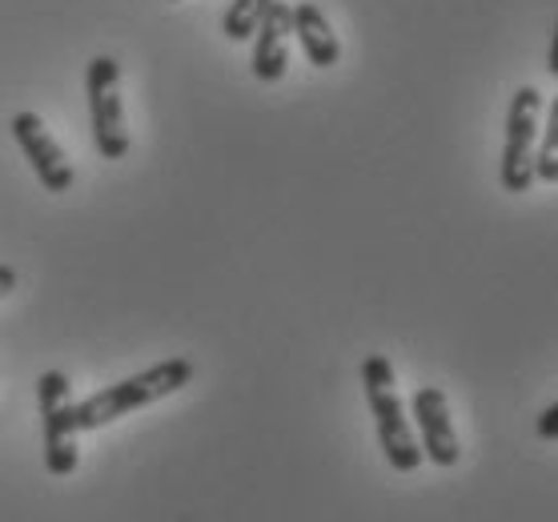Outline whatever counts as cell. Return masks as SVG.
Returning <instances> with one entry per match:
<instances>
[{
	"label": "cell",
	"mask_w": 558,
	"mask_h": 522,
	"mask_svg": "<svg viewBox=\"0 0 558 522\" xmlns=\"http://www.w3.org/2000/svg\"><path fill=\"white\" fill-rule=\"evenodd\" d=\"M190 383H193L190 357H166V362L141 369V374H133L125 383L105 386V390L89 394L85 402H76V426H81V430L109 426V422L125 418L129 410L153 406V402H161V398L185 390Z\"/></svg>",
	"instance_id": "cell-1"
},
{
	"label": "cell",
	"mask_w": 558,
	"mask_h": 522,
	"mask_svg": "<svg viewBox=\"0 0 558 522\" xmlns=\"http://www.w3.org/2000/svg\"><path fill=\"white\" fill-rule=\"evenodd\" d=\"M538 129H543V93L534 85H522L510 97L507 141H502V161H498V185L507 193H526L534 185Z\"/></svg>",
	"instance_id": "cell-3"
},
{
	"label": "cell",
	"mask_w": 558,
	"mask_h": 522,
	"mask_svg": "<svg viewBox=\"0 0 558 522\" xmlns=\"http://www.w3.org/2000/svg\"><path fill=\"white\" fill-rule=\"evenodd\" d=\"M293 37L302 40V52L305 61L317 64V69H333V64L342 61V45H338V33L330 28L326 13L302 0V4H293Z\"/></svg>",
	"instance_id": "cell-9"
},
{
	"label": "cell",
	"mask_w": 558,
	"mask_h": 522,
	"mask_svg": "<svg viewBox=\"0 0 558 522\" xmlns=\"http://www.w3.org/2000/svg\"><path fill=\"white\" fill-rule=\"evenodd\" d=\"M85 97H89L93 145L105 161H121L129 154L125 105H121V64L113 57H93L85 69Z\"/></svg>",
	"instance_id": "cell-4"
},
{
	"label": "cell",
	"mask_w": 558,
	"mask_h": 522,
	"mask_svg": "<svg viewBox=\"0 0 558 522\" xmlns=\"http://www.w3.org/2000/svg\"><path fill=\"white\" fill-rule=\"evenodd\" d=\"M13 137H16L21 154H25V161L33 166V173H37V181L45 185V190L49 193L73 190V161H69V154L57 145V137L45 129V121H40L37 113H16L13 117Z\"/></svg>",
	"instance_id": "cell-6"
},
{
	"label": "cell",
	"mask_w": 558,
	"mask_h": 522,
	"mask_svg": "<svg viewBox=\"0 0 558 522\" xmlns=\"http://www.w3.org/2000/svg\"><path fill=\"white\" fill-rule=\"evenodd\" d=\"M37 406L45 418V466L52 478H69L81 462L76 450V406L69 402V378L61 369H45L37 378Z\"/></svg>",
	"instance_id": "cell-5"
},
{
	"label": "cell",
	"mask_w": 558,
	"mask_h": 522,
	"mask_svg": "<svg viewBox=\"0 0 558 522\" xmlns=\"http://www.w3.org/2000/svg\"><path fill=\"white\" fill-rule=\"evenodd\" d=\"M169 4H178V0H169Z\"/></svg>",
	"instance_id": "cell-15"
},
{
	"label": "cell",
	"mask_w": 558,
	"mask_h": 522,
	"mask_svg": "<svg viewBox=\"0 0 558 522\" xmlns=\"http://www.w3.org/2000/svg\"><path fill=\"white\" fill-rule=\"evenodd\" d=\"M534 430H538V438H543V442H558V402H550V406L538 414Z\"/></svg>",
	"instance_id": "cell-12"
},
{
	"label": "cell",
	"mask_w": 558,
	"mask_h": 522,
	"mask_svg": "<svg viewBox=\"0 0 558 522\" xmlns=\"http://www.w3.org/2000/svg\"><path fill=\"white\" fill-rule=\"evenodd\" d=\"M546 69L558 81V21H555V37H550V52H546Z\"/></svg>",
	"instance_id": "cell-14"
},
{
	"label": "cell",
	"mask_w": 558,
	"mask_h": 522,
	"mask_svg": "<svg viewBox=\"0 0 558 522\" xmlns=\"http://www.w3.org/2000/svg\"><path fill=\"white\" fill-rule=\"evenodd\" d=\"M534 181L558 185V97L546 109V125L538 129V154H534Z\"/></svg>",
	"instance_id": "cell-10"
},
{
	"label": "cell",
	"mask_w": 558,
	"mask_h": 522,
	"mask_svg": "<svg viewBox=\"0 0 558 522\" xmlns=\"http://www.w3.org/2000/svg\"><path fill=\"white\" fill-rule=\"evenodd\" d=\"M290 33H293V9L286 0L269 4L266 21L254 33V77L262 85H278L290 69Z\"/></svg>",
	"instance_id": "cell-8"
},
{
	"label": "cell",
	"mask_w": 558,
	"mask_h": 522,
	"mask_svg": "<svg viewBox=\"0 0 558 522\" xmlns=\"http://www.w3.org/2000/svg\"><path fill=\"white\" fill-rule=\"evenodd\" d=\"M362 386H366V402L369 414H374V426H378V442L381 454L398 474H414L426 462L418 446V434L410 426L407 406L393 390V366L386 354H369L362 362Z\"/></svg>",
	"instance_id": "cell-2"
},
{
	"label": "cell",
	"mask_w": 558,
	"mask_h": 522,
	"mask_svg": "<svg viewBox=\"0 0 558 522\" xmlns=\"http://www.w3.org/2000/svg\"><path fill=\"white\" fill-rule=\"evenodd\" d=\"M269 4L274 0H233L226 9V21H221V28H226V37L229 40H250L257 33V25L266 21V13H269Z\"/></svg>",
	"instance_id": "cell-11"
},
{
	"label": "cell",
	"mask_w": 558,
	"mask_h": 522,
	"mask_svg": "<svg viewBox=\"0 0 558 522\" xmlns=\"http://www.w3.org/2000/svg\"><path fill=\"white\" fill-rule=\"evenodd\" d=\"M410 410H414V422H418L422 454H426L434 466H442V471L458 466V459H462V442H458L454 418H450V402H446L442 390H438V386H418Z\"/></svg>",
	"instance_id": "cell-7"
},
{
	"label": "cell",
	"mask_w": 558,
	"mask_h": 522,
	"mask_svg": "<svg viewBox=\"0 0 558 522\" xmlns=\"http://www.w3.org/2000/svg\"><path fill=\"white\" fill-rule=\"evenodd\" d=\"M16 290V269L13 266H0V298H9Z\"/></svg>",
	"instance_id": "cell-13"
}]
</instances>
